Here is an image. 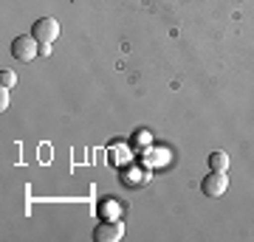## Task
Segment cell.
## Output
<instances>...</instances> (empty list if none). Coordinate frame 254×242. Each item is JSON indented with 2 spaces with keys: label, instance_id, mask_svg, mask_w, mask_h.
I'll list each match as a JSON object with an SVG mask.
<instances>
[{
  "label": "cell",
  "instance_id": "cell-1",
  "mask_svg": "<svg viewBox=\"0 0 254 242\" xmlns=\"http://www.w3.org/2000/svg\"><path fill=\"white\" fill-rule=\"evenodd\" d=\"M31 37L40 43V54H48L51 43L60 37V23H57L54 17H40L34 26H31Z\"/></svg>",
  "mask_w": 254,
  "mask_h": 242
},
{
  "label": "cell",
  "instance_id": "cell-2",
  "mask_svg": "<svg viewBox=\"0 0 254 242\" xmlns=\"http://www.w3.org/2000/svg\"><path fill=\"white\" fill-rule=\"evenodd\" d=\"M37 40L31 34H23V37H14V43H11V56L20 59V62H31L37 54H40V48H37Z\"/></svg>",
  "mask_w": 254,
  "mask_h": 242
},
{
  "label": "cell",
  "instance_id": "cell-3",
  "mask_svg": "<svg viewBox=\"0 0 254 242\" xmlns=\"http://www.w3.org/2000/svg\"><path fill=\"white\" fill-rule=\"evenodd\" d=\"M229 189V178L226 172H209L203 183H200V192L206 194V197H220V194H226Z\"/></svg>",
  "mask_w": 254,
  "mask_h": 242
},
{
  "label": "cell",
  "instance_id": "cell-4",
  "mask_svg": "<svg viewBox=\"0 0 254 242\" xmlns=\"http://www.w3.org/2000/svg\"><path fill=\"white\" fill-rule=\"evenodd\" d=\"M122 234H125V225L119 223V220H105L102 225H96L93 240L96 242H119L122 240Z\"/></svg>",
  "mask_w": 254,
  "mask_h": 242
},
{
  "label": "cell",
  "instance_id": "cell-5",
  "mask_svg": "<svg viewBox=\"0 0 254 242\" xmlns=\"http://www.w3.org/2000/svg\"><path fill=\"white\" fill-rule=\"evenodd\" d=\"M209 169H212V172H226L229 169V155L220 152V149H218V152H212V155H209Z\"/></svg>",
  "mask_w": 254,
  "mask_h": 242
},
{
  "label": "cell",
  "instance_id": "cell-6",
  "mask_svg": "<svg viewBox=\"0 0 254 242\" xmlns=\"http://www.w3.org/2000/svg\"><path fill=\"white\" fill-rule=\"evenodd\" d=\"M0 85L11 90L14 85H17V73H14V71H3V73H0Z\"/></svg>",
  "mask_w": 254,
  "mask_h": 242
}]
</instances>
